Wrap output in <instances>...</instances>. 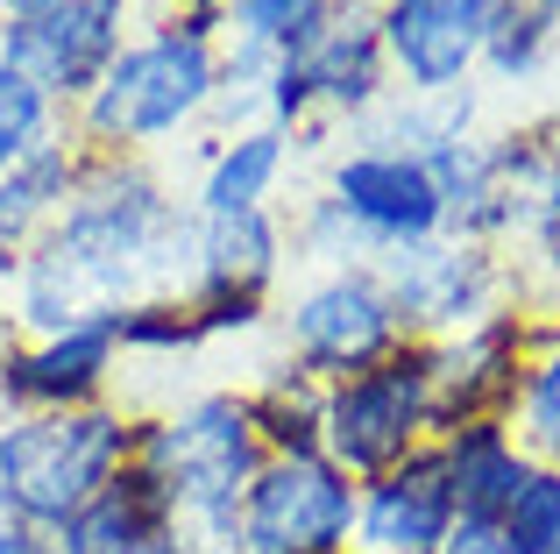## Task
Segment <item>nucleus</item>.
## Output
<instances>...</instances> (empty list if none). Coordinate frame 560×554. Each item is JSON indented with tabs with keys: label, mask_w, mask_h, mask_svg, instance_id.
<instances>
[{
	"label": "nucleus",
	"mask_w": 560,
	"mask_h": 554,
	"mask_svg": "<svg viewBox=\"0 0 560 554\" xmlns=\"http://www.w3.org/2000/svg\"><path fill=\"white\" fill-rule=\"evenodd\" d=\"M191 199L164 178L156 157H93L85 150L79 193L65 199L57 228L14 264L0 285L14 334L36 342L71 320L121 313L156 291H185L191 277Z\"/></svg>",
	"instance_id": "1"
},
{
	"label": "nucleus",
	"mask_w": 560,
	"mask_h": 554,
	"mask_svg": "<svg viewBox=\"0 0 560 554\" xmlns=\"http://www.w3.org/2000/svg\"><path fill=\"white\" fill-rule=\"evenodd\" d=\"M262 441L248 399L234 384L185 391L178 405H156L136 427V470L164 490V505L178 512L185 541L199 554L242 541V498L262 470Z\"/></svg>",
	"instance_id": "2"
},
{
	"label": "nucleus",
	"mask_w": 560,
	"mask_h": 554,
	"mask_svg": "<svg viewBox=\"0 0 560 554\" xmlns=\"http://www.w3.org/2000/svg\"><path fill=\"white\" fill-rule=\"evenodd\" d=\"M220 85V43L185 28L178 14H142L100 85L71 107V136L93 157H156L206 128Z\"/></svg>",
	"instance_id": "3"
},
{
	"label": "nucleus",
	"mask_w": 560,
	"mask_h": 554,
	"mask_svg": "<svg viewBox=\"0 0 560 554\" xmlns=\"http://www.w3.org/2000/svg\"><path fill=\"white\" fill-rule=\"evenodd\" d=\"M142 413L100 399L79 413H8L0 419V512L36 533H57L136 462Z\"/></svg>",
	"instance_id": "4"
},
{
	"label": "nucleus",
	"mask_w": 560,
	"mask_h": 554,
	"mask_svg": "<svg viewBox=\"0 0 560 554\" xmlns=\"http://www.w3.org/2000/svg\"><path fill=\"white\" fill-rule=\"evenodd\" d=\"M425 441H433V348L425 342H397L376 370H355L341 384H327L319 455L341 462L355 484L397 470Z\"/></svg>",
	"instance_id": "5"
},
{
	"label": "nucleus",
	"mask_w": 560,
	"mask_h": 554,
	"mask_svg": "<svg viewBox=\"0 0 560 554\" xmlns=\"http://www.w3.org/2000/svg\"><path fill=\"white\" fill-rule=\"evenodd\" d=\"M277 342H284V362H299L305 377L319 384H341L355 370H376L405 327H397V305L383 291L376 264L355 270H305L291 291H277V313H270Z\"/></svg>",
	"instance_id": "6"
},
{
	"label": "nucleus",
	"mask_w": 560,
	"mask_h": 554,
	"mask_svg": "<svg viewBox=\"0 0 560 554\" xmlns=\"http://www.w3.org/2000/svg\"><path fill=\"white\" fill-rule=\"evenodd\" d=\"M376 277L397 305L405 342H447V334L476 327V320L525 305V270L511 250H482L462 235H433L411 250L376 256Z\"/></svg>",
	"instance_id": "7"
},
{
	"label": "nucleus",
	"mask_w": 560,
	"mask_h": 554,
	"mask_svg": "<svg viewBox=\"0 0 560 554\" xmlns=\"http://www.w3.org/2000/svg\"><path fill=\"white\" fill-rule=\"evenodd\" d=\"M362 484L327 455H270L242 498L248 554H341L355 547Z\"/></svg>",
	"instance_id": "8"
},
{
	"label": "nucleus",
	"mask_w": 560,
	"mask_h": 554,
	"mask_svg": "<svg viewBox=\"0 0 560 554\" xmlns=\"http://www.w3.org/2000/svg\"><path fill=\"white\" fill-rule=\"evenodd\" d=\"M136 28H142L136 0H57L28 22H0V65H14L50 107L71 114Z\"/></svg>",
	"instance_id": "9"
},
{
	"label": "nucleus",
	"mask_w": 560,
	"mask_h": 554,
	"mask_svg": "<svg viewBox=\"0 0 560 554\" xmlns=\"http://www.w3.org/2000/svg\"><path fill=\"white\" fill-rule=\"evenodd\" d=\"M511 0H376V36L397 93H454L482 79V43Z\"/></svg>",
	"instance_id": "10"
},
{
	"label": "nucleus",
	"mask_w": 560,
	"mask_h": 554,
	"mask_svg": "<svg viewBox=\"0 0 560 554\" xmlns=\"http://www.w3.org/2000/svg\"><path fill=\"white\" fill-rule=\"evenodd\" d=\"M319 193L341 199V213L362 228V235H370V250H376V256L447 235V213H440L433 178H425V164H419V157H405V150L341 142V150H327Z\"/></svg>",
	"instance_id": "11"
},
{
	"label": "nucleus",
	"mask_w": 560,
	"mask_h": 554,
	"mask_svg": "<svg viewBox=\"0 0 560 554\" xmlns=\"http://www.w3.org/2000/svg\"><path fill=\"white\" fill-rule=\"evenodd\" d=\"M533 305H504V313L476 320V327L447 334L433 348V441L468 419H511L525 384V356H533Z\"/></svg>",
	"instance_id": "12"
},
{
	"label": "nucleus",
	"mask_w": 560,
	"mask_h": 554,
	"mask_svg": "<svg viewBox=\"0 0 560 554\" xmlns=\"http://www.w3.org/2000/svg\"><path fill=\"white\" fill-rule=\"evenodd\" d=\"M121 342H114V320H71L57 334L36 342H14L8 370H0V419L8 413H79V405L121 399Z\"/></svg>",
	"instance_id": "13"
},
{
	"label": "nucleus",
	"mask_w": 560,
	"mask_h": 554,
	"mask_svg": "<svg viewBox=\"0 0 560 554\" xmlns=\"http://www.w3.org/2000/svg\"><path fill=\"white\" fill-rule=\"evenodd\" d=\"M291 270V228L284 207L256 213H199L191 228V277L178 299H242V305H277Z\"/></svg>",
	"instance_id": "14"
},
{
	"label": "nucleus",
	"mask_w": 560,
	"mask_h": 554,
	"mask_svg": "<svg viewBox=\"0 0 560 554\" xmlns=\"http://www.w3.org/2000/svg\"><path fill=\"white\" fill-rule=\"evenodd\" d=\"M462 527L454 512V484L440 448H411L397 470H383L362 484V512H355V547L370 554H440L447 533Z\"/></svg>",
	"instance_id": "15"
},
{
	"label": "nucleus",
	"mask_w": 560,
	"mask_h": 554,
	"mask_svg": "<svg viewBox=\"0 0 560 554\" xmlns=\"http://www.w3.org/2000/svg\"><path fill=\"white\" fill-rule=\"evenodd\" d=\"M299 71L313 85V107L327 128H362L383 100L397 93L390 65H383V36H376V0H348L327 28L299 50Z\"/></svg>",
	"instance_id": "16"
},
{
	"label": "nucleus",
	"mask_w": 560,
	"mask_h": 554,
	"mask_svg": "<svg viewBox=\"0 0 560 554\" xmlns=\"http://www.w3.org/2000/svg\"><path fill=\"white\" fill-rule=\"evenodd\" d=\"M299 171V142L270 122L228 128L206 142L199 178H191V213H256V207H284V185Z\"/></svg>",
	"instance_id": "17"
},
{
	"label": "nucleus",
	"mask_w": 560,
	"mask_h": 554,
	"mask_svg": "<svg viewBox=\"0 0 560 554\" xmlns=\"http://www.w3.org/2000/svg\"><path fill=\"white\" fill-rule=\"evenodd\" d=\"M440 462H447V484H454V512L476 519V527H497L511 512V498L525 490V476L539 470V455L518 441L511 419H468V427L440 434Z\"/></svg>",
	"instance_id": "18"
},
{
	"label": "nucleus",
	"mask_w": 560,
	"mask_h": 554,
	"mask_svg": "<svg viewBox=\"0 0 560 554\" xmlns=\"http://www.w3.org/2000/svg\"><path fill=\"white\" fill-rule=\"evenodd\" d=\"M79 171H85V150H79L71 128L50 136V142H36L14 171H0V285H8L14 264L57 228L65 199L79 193Z\"/></svg>",
	"instance_id": "19"
},
{
	"label": "nucleus",
	"mask_w": 560,
	"mask_h": 554,
	"mask_svg": "<svg viewBox=\"0 0 560 554\" xmlns=\"http://www.w3.org/2000/svg\"><path fill=\"white\" fill-rule=\"evenodd\" d=\"M156 527H178V512H171L164 490H156L150 476L128 462V470L114 476V484L100 490L85 512H71L50 541H57V554H128L136 541H150Z\"/></svg>",
	"instance_id": "20"
},
{
	"label": "nucleus",
	"mask_w": 560,
	"mask_h": 554,
	"mask_svg": "<svg viewBox=\"0 0 560 554\" xmlns=\"http://www.w3.org/2000/svg\"><path fill=\"white\" fill-rule=\"evenodd\" d=\"M476 128H482V85H454V93H390L362 128H348V142L425 157L454 136H476Z\"/></svg>",
	"instance_id": "21"
},
{
	"label": "nucleus",
	"mask_w": 560,
	"mask_h": 554,
	"mask_svg": "<svg viewBox=\"0 0 560 554\" xmlns=\"http://www.w3.org/2000/svg\"><path fill=\"white\" fill-rule=\"evenodd\" d=\"M242 399L262 455H319V419H327L319 377H305L299 362H270V370H256V384H242Z\"/></svg>",
	"instance_id": "22"
},
{
	"label": "nucleus",
	"mask_w": 560,
	"mask_h": 554,
	"mask_svg": "<svg viewBox=\"0 0 560 554\" xmlns=\"http://www.w3.org/2000/svg\"><path fill=\"white\" fill-rule=\"evenodd\" d=\"M348 0H220V43L262 57H299Z\"/></svg>",
	"instance_id": "23"
},
{
	"label": "nucleus",
	"mask_w": 560,
	"mask_h": 554,
	"mask_svg": "<svg viewBox=\"0 0 560 554\" xmlns=\"http://www.w3.org/2000/svg\"><path fill=\"white\" fill-rule=\"evenodd\" d=\"M114 320V342H121V356L128 362H191V356H206V327H199V313L178 299V291H156V299H136V305H121V313H107Z\"/></svg>",
	"instance_id": "24"
},
{
	"label": "nucleus",
	"mask_w": 560,
	"mask_h": 554,
	"mask_svg": "<svg viewBox=\"0 0 560 554\" xmlns=\"http://www.w3.org/2000/svg\"><path fill=\"white\" fill-rule=\"evenodd\" d=\"M511 427H518V441L539 462H560V313H539V327H533V356H525Z\"/></svg>",
	"instance_id": "25"
},
{
	"label": "nucleus",
	"mask_w": 560,
	"mask_h": 554,
	"mask_svg": "<svg viewBox=\"0 0 560 554\" xmlns=\"http://www.w3.org/2000/svg\"><path fill=\"white\" fill-rule=\"evenodd\" d=\"M419 164H425V178H433V193H440L447 235H462V228L476 221L497 193H504V185H497V157H490V136H482V128H476V136L440 142V150H425Z\"/></svg>",
	"instance_id": "26"
},
{
	"label": "nucleus",
	"mask_w": 560,
	"mask_h": 554,
	"mask_svg": "<svg viewBox=\"0 0 560 554\" xmlns=\"http://www.w3.org/2000/svg\"><path fill=\"white\" fill-rule=\"evenodd\" d=\"M284 228H291V264L305 270H355V264H376L370 235L341 213V199L327 193H305V199H284Z\"/></svg>",
	"instance_id": "27"
},
{
	"label": "nucleus",
	"mask_w": 560,
	"mask_h": 554,
	"mask_svg": "<svg viewBox=\"0 0 560 554\" xmlns=\"http://www.w3.org/2000/svg\"><path fill=\"white\" fill-rule=\"evenodd\" d=\"M553 43H560V28L547 22V14H539L533 0H511V8L497 14L490 43H482V79H490V85L539 79V71H547V57H553Z\"/></svg>",
	"instance_id": "28"
},
{
	"label": "nucleus",
	"mask_w": 560,
	"mask_h": 554,
	"mask_svg": "<svg viewBox=\"0 0 560 554\" xmlns=\"http://www.w3.org/2000/svg\"><path fill=\"white\" fill-rule=\"evenodd\" d=\"M65 128H71L65 107H50V100H43L14 65H0V171H14L36 142L65 136Z\"/></svg>",
	"instance_id": "29"
},
{
	"label": "nucleus",
	"mask_w": 560,
	"mask_h": 554,
	"mask_svg": "<svg viewBox=\"0 0 560 554\" xmlns=\"http://www.w3.org/2000/svg\"><path fill=\"white\" fill-rule=\"evenodd\" d=\"M497 527H504V541L518 554H560V470L553 462H539L525 476V490L511 498V512Z\"/></svg>",
	"instance_id": "30"
},
{
	"label": "nucleus",
	"mask_w": 560,
	"mask_h": 554,
	"mask_svg": "<svg viewBox=\"0 0 560 554\" xmlns=\"http://www.w3.org/2000/svg\"><path fill=\"white\" fill-rule=\"evenodd\" d=\"M262 122H270V128H284L291 142H299L305 128L319 122V107H313V85H305L299 57H277V65H270V85H262Z\"/></svg>",
	"instance_id": "31"
},
{
	"label": "nucleus",
	"mask_w": 560,
	"mask_h": 554,
	"mask_svg": "<svg viewBox=\"0 0 560 554\" xmlns=\"http://www.w3.org/2000/svg\"><path fill=\"white\" fill-rule=\"evenodd\" d=\"M142 14H178L185 28H199V36L220 43V0H136Z\"/></svg>",
	"instance_id": "32"
},
{
	"label": "nucleus",
	"mask_w": 560,
	"mask_h": 554,
	"mask_svg": "<svg viewBox=\"0 0 560 554\" xmlns=\"http://www.w3.org/2000/svg\"><path fill=\"white\" fill-rule=\"evenodd\" d=\"M440 554H518V547L504 541V527H476V519H462V527L447 533V547H440Z\"/></svg>",
	"instance_id": "33"
},
{
	"label": "nucleus",
	"mask_w": 560,
	"mask_h": 554,
	"mask_svg": "<svg viewBox=\"0 0 560 554\" xmlns=\"http://www.w3.org/2000/svg\"><path fill=\"white\" fill-rule=\"evenodd\" d=\"M0 554H57L50 533H36V527H22V519H8L0 512Z\"/></svg>",
	"instance_id": "34"
},
{
	"label": "nucleus",
	"mask_w": 560,
	"mask_h": 554,
	"mask_svg": "<svg viewBox=\"0 0 560 554\" xmlns=\"http://www.w3.org/2000/svg\"><path fill=\"white\" fill-rule=\"evenodd\" d=\"M128 554H199V547L185 541V527H156L150 541H136V547H128Z\"/></svg>",
	"instance_id": "35"
},
{
	"label": "nucleus",
	"mask_w": 560,
	"mask_h": 554,
	"mask_svg": "<svg viewBox=\"0 0 560 554\" xmlns=\"http://www.w3.org/2000/svg\"><path fill=\"white\" fill-rule=\"evenodd\" d=\"M57 8V0H0V22H28V14Z\"/></svg>",
	"instance_id": "36"
},
{
	"label": "nucleus",
	"mask_w": 560,
	"mask_h": 554,
	"mask_svg": "<svg viewBox=\"0 0 560 554\" xmlns=\"http://www.w3.org/2000/svg\"><path fill=\"white\" fill-rule=\"evenodd\" d=\"M14 342H22V334H14V320H8V305H0V370H8V356H14Z\"/></svg>",
	"instance_id": "37"
},
{
	"label": "nucleus",
	"mask_w": 560,
	"mask_h": 554,
	"mask_svg": "<svg viewBox=\"0 0 560 554\" xmlns=\"http://www.w3.org/2000/svg\"><path fill=\"white\" fill-rule=\"evenodd\" d=\"M533 8H539V14H547V22L560 28V0H533Z\"/></svg>",
	"instance_id": "38"
},
{
	"label": "nucleus",
	"mask_w": 560,
	"mask_h": 554,
	"mask_svg": "<svg viewBox=\"0 0 560 554\" xmlns=\"http://www.w3.org/2000/svg\"><path fill=\"white\" fill-rule=\"evenodd\" d=\"M213 554H248V547H242V541H234V547H213Z\"/></svg>",
	"instance_id": "39"
},
{
	"label": "nucleus",
	"mask_w": 560,
	"mask_h": 554,
	"mask_svg": "<svg viewBox=\"0 0 560 554\" xmlns=\"http://www.w3.org/2000/svg\"><path fill=\"white\" fill-rule=\"evenodd\" d=\"M341 554H370V547H341Z\"/></svg>",
	"instance_id": "40"
},
{
	"label": "nucleus",
	"mask_w": 560,
	"mask_h": 554,
	"mask_svg": "<svg viewBox=\"0 0 560 554\" xmlns=\"http://www.w3.org/2000/svg\"><path fill=\"white\" fill-rule=\"evenodd\" d=\"M553 470H560V462H553Z\"/></svg>",
	"instance_id": "41"
}]
</instances>
